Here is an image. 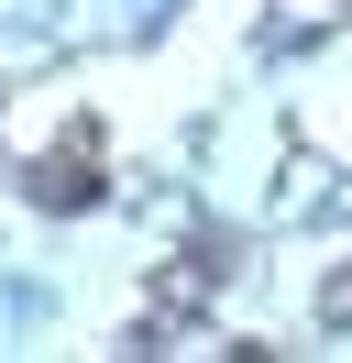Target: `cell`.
<instances>
[{"instance_id":"obj_1","label":"cell","mask_w":352,"mask_h":363,"mask_svg":"<svg viewBox=\"0 0 352 363\" xmlns=\"http://www.w3.org/2000/svg\"><path fill=\"white\" fill-rule=\"evenodd\" d=\"M99 155H110V143H99V133H88V121H77V133H66L55 155L33 165V199H44V209H77V199H99V177H110Z\"/></svg>"}]
</instances>
